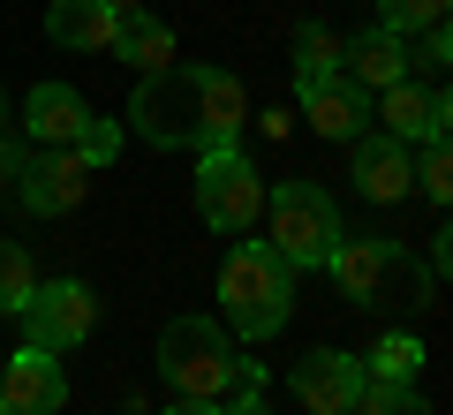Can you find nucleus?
Masks as SVG:
<instances>
[{
	"mask_svg": "<svg viewBox=\"0 0 453 415\" xmlns=\"http://www.w3.org/2000/svg\"><path fill=\"white\" fill-rule=\"evenodd\" d=\"M325 272H333V288L356 310H378V318H416V310L438 303L431 265H416L393 234H340Z\"/></svg>",
	"mask_w": 453,
	"mask_h": 415,
	"instance_id": "1",
	"label": "nucleus"
},
{
	"mask_svg": "<svg viewBox=\"0 0 453 415\" xmlns=\"http://www.w3.org/2000/svg\"><path fill=\"white\" fill-rule=\"evenodd\" d=\"M295 280L303 272L273 250V242H234L219 265V303H226V333L234 340H273L295 310Z\"/></svg>",
	"mask_w": 453,
	"mask_h": 415,
	"instance_id": "2",
	"label": "nucleus"
},
{
	"mask_svg": "<svg viewBox=\"0 0 453 415\" xmlns=\"http://www.w3.org/2000/svg\"><path fill=\"white\" fill-rule=\"evenodd\" d=\"M265 219H273V250L288 257L295 272L325 265L333 242H340V204H333V189H325V181H303V174L265 181Z\"/></svg>",
	"mask_w": 453,
	"mask_h": 415,
	"instance_id": "3",
	"label": "nucleus"
},
{
	"mask_svg": "<svg viewBox=\"0 0 453 415\" xmlns=\"http://www.w3.org/2000/svg\"><path fill=\"white\" fill-rule=\"evenodd\" d=\"M234 340H226V325L219 318H166V333H159V370H166V385L174 393H189V400H226L234 393Z\"/></svg>",
	"mask_w": 453,
	"mask_h": 415,
	"instance_id": "4",
	"label": "nucleus"
},
{
	"mask_svg": "<svg viewBox=\"0 0 453 415\" xmlns=\"http://www.w3.org/2000/svg\"><path fill=\"white\" fill-rule=\"evenodd\" d=\"M196 211L211 234H250L265 219V174L242 144H204L196 151Z\"/></svg>",
	"mask_w": 453,
	"mask_h": 415,
	"instance_id": "5",
	"label": "nucleus"
},
{
	"mask_svg": "<svg viewBox=\"0 0 453 415\" xmlns=\"http://www.w3.org/2000/svg\"><path fill=\"white\" fill-rule=\"evenodd\" d=\"M129 121L151 151H196L204 128H196V68H151L129 98Z\"/></svg>",
	"mask_w": 453,
	"mask_h": 415,
	"instance_id": "6",
	"label": "nucleus"
},
{
	"mask_svg": "<svg viewBox=\"0 0 453 415\" xmlns=\"http://www.w3.org/2000/svg\"><path fill=\"white\" fill-rule=\"evenodd\" d=\"M8 174L23 181L16 196H23V211H31V219H61V211H76L83 196H91V166H83L68 144H53V151H46V144H23Z\"/></svg>",
	"mask_w": 453,
	"mask_h": 415,
	"instance_id": "7",
	"label": "nucleus"
},
{
	"mask_svg": "<svg viewBox=\"0 0 453 415\" xmlns=\"http://www.w3.org/2000/svg\"><path fill=\"white\" fill-rule=\"evenodd\" d=\"M23 333H31V348H46V355L83 348V340L98 333V295L83 288V280H38L31 310H23Z\"/></svg>",
	"mask_w": 453,
	"mask_h": 415,
	"instance_id": "8",
	"label": "nucleus"
},
{
	"mask_svg": "<svg viewBox=\"0 0 453 415\" xmlns=\"http://www.w3.org/2000/svg\"><path fill=\"white\" fill-rule=\"evenodd\" d=\"M0 400H8L16 415H61L68 408V370L53 363L46 348L23 340L16 355H0Z\"/></svg>",
	"mask_w": 453,
	"mask_h": 415,
	"instance_id": "9",
	"label": "nucleus"
},
{
	"mask_svg": "<svg viewBox=\"0 0 453 415\" xmlns=\"http://www.w3.org/2000/svg\"><path fill=\"white\" fill-rule=\"evenodd\" d=\"M295 400H303L310 415H348L363 393V355H340V348H310L303 363L288 370Z\"/></svg>",
	"mask_w": 453,
	"mask_h": 415,
	"instance_id": "10",
	"label": "nucleus"
},
{
	"mask_svg": "<svg viewBox=\"0 0 453 415\" xmlns=\"http://www.w3.org/2000/svg\"><path fill=\"white\" fill-rule=\"evenodd\" d=\"M340 76L356 83V91H386V83H401L408 76V38L386 31V23L340 38Z\"/></svg>",
	"mask_w": 453,
	"mask_h": 415,
	"instance_id": "11",
	"label": "nucleus"
},
{
	"mask_svg": "<svg viewBox=\"0 0 453 415\" xmlns=\"http://www.w3.org/2000/svg\"><path fill=\"white\" fill-rule=\"evenodd\" d=\"M378 121H386V136H401V144H431V136H446L453 121V98L446 91H416V83H386L378 91Z\"/></svg>",
	"mask_w": 453,
	"mask_h": 415,
	"instance_id": "12",
	"label": "nucleus"
},
{
	"mask_svg": "<svg viewBox=\"0 0 453 415\" xmlns=\"http://www.w3.org/2000/svg\"><path fill=\"white\" fill-rule=\"evenodd\" d=\"M303 121L333 144H356L371 128V91H356L348 76H325V83H303Z\"/></svg>",
	"mask_w": 453,
	"mask_h": 415,
	"instance_id": "13",
	"label": "nucleus"
},
{
	"mask_svg": "<svg viewBox=\"0 0 453 415\" xmlns=\"http://www.w3.org/2000/svg\"><path fill=\"white\" fill-rule=\"evenodd\" d=\"M356 181H363V196L371 204H401L408 189H416V159H408V144L401 136H386V128H363L356 136Z\"/></svg>",
	"mask_w": 453,
	"mask_h": 415,
	"instance_id": "14",
	"label": "nucleus"
},
{
	"mask_svg": "<svg viewBox=\"0 0 453 415\" xmlns=\"http://www.w3.org/2000/svg\"><path fill=\"white\" fill-rule=\"evenodd\" d=\"M250 121V98H242V76H226V68H196V128H204V144H234ZM196 144V151H204Z\"/></svg>",
	"mask_w": 453,
	"mask_h": 415,
	"instance_id": "15",
	"label": "nucleus"
},
{
	"mask_svg": "<svg viewBox=\"0 0 453 415\" xmlns=\"http://www.w3.org/2000/svg\"><path fill=\"white\" fill-rule=\"evenodd\" d=\"M91 121V106H83V91H68V83H38L31 98H23V136L31 144H76V128Z\"/></svg>",
	"mask_w": 453,
	"mask_h": 415,
	"instance_id": "16",
	"label": "nucleus"
},
{
	"mask_svg": "<svg viewBox=\"0 0 453 415\" xmlns=\"http://www.w3.org/2000/svg\"><path fill=\"white\" fill-rule=\"evenodd\" d=\"M46 38L61 53H113V8L106 0H46Z\"/></svg>",
	"mask_w": 453,
	"mask_h": 415,
	"instance_id": "17",
	"label": "nucleus"
},
{
	"mask_svg": "<svg viewBox=\"0 0 453 415\" xmlns=\"http://www.w3.org/2000/svg\"><path fill=\"white\" fill-rule=\"evenodd\" d=\"M113 53L129 68H174V31H166L151 8H113Z\"/></svg>",
	"mask_w": 453,
	"mask_h": 415,
	"instance_id": "18",
	"label": "nucleus"
},
{
	"mask_svg": "<svg viewBox=\"0 0 453 415\" xmlns=\"http://www.w3.org/2000/svg\"><path fill=\"white\" fill-rule=\"evenodd\" d=\"M325 76H340V31L333 23H303L295 31V91L303 83H325Z\"/></svg>",
	"mask_w": 453,
	"mask_h": 415,
	"instance_id": "19",
	"label": "nucleus"
},
{
	"mask_svg": "<svg viewBox=\"0 0 453 415\" xmlns=\"http://www.w3.org/2000/svg\"><path fill=\"white\" fill-rule=\"evenodd\" d=\"M31 295H38L31 250H23V242H0V318H23V310H31Z\"/></svg>",
	"mask_w": 453,
	"mask_h": 415,
	"instance_id": "20",
	"label": "nucleus"
},
{
	"mask_svg": "<svg viewBox=\"0 0 453 415\" xmlns=\"http://www.w3.org/2000/svg\"><path fill=\"white\" fill-rule=\"evenodd\" d=\"M423 370V340L416 333H386L371 355H363V378H393V385H416Z\"/></svg>",
	"mask_w": 453,
	"mask_h": 415,
	"instance_id": "21",
	"label": "nucleus"
},
{
	"mask_svg": "<svg viewBox=\"0 0 453 415\" xmlns=\"http://www.w3.org/2000/svg\"><path fill=\"white\" fill-rule=\"evenodd\" d=\"M348 415H438L431 400L416 393V385H393V378H363V393H356V408Z\"/></svg>",
	"mask_w": 453,
	"mask_h": 415,
	"instance_id": "22",
	"label": "nucleus"
},
{
	"mask_svg": "<svg viewBox=\"0 0 453 415\" xmlns=\"http://www.w3.org/2000/svg\"><path fill=\"white\" fill-rule=\"evenodd\" d=\"M416 189L431 196V204H453V151H446V136L416 144Z\"/></svg>",
	"mask_w": 453,
	"mask_h": 415,
	"instance_id": "23",
	"label": "nucleus"
},
{
	"mask_svg": "<svg viewBox=\"0 0 453 415\" xmlns=\"http://www.w3.org/2000/svg\"><path fill=\"white\" fill-rule=\"evenodd\" d=\"M68 151H76V159L91 166V174H98V166H113V159H121V121H106V113H91V121L76 128V144H68Z\"/></svg>",
	"mask_w": 453,
	"mask_h": 415,
	"instance_id": "24",
	"label": "nucleus"
},
{
	"mask_svg": "<svg viewBox=\"0 0 453 415\" xmlns=\"http://www.w3.org/2000/svg\"><path fill=\"white\" fill-rule=\"evenodd\" d=\"M378 23L386 31H431V23H446V0H378Z\"/></svg>",
	"mask_w": 453,
	"mask_h": 415,
	"instance_id": "25",
	"label": "nucleus"
},
{
	"mask_svg": "<svg viewBox=\"0 0 453 415\" xmlns=\"http://www.w3.org/2000/svg\"><path fill=\"white\" fill-rule=\"evenodd\" d=\"M446 53H453L446 23H431V31H416V53H408V61H423V68H446Z\"/></svg>",
	"mask_w": 453,
	"mask_h": 415,
	"instance_id": "26",
	"label": "nucleus"
},
{
	"mask_svg": "<svg viewBox=\"0 0 453 415\" xmlns=\"http://www.w3.org/2000/svg\"><path fill=\"white\" fill-rule=\"evenodd\" d=\"M446 272H453V234L438 227V234H431V280H446Z\"/></svg>",
	"mask_w": 453,
	"mask_h": 415,
	"instance_id": "27",
	"label": "nucleus"
},
{
	"mask_svg": "<svg viewBox=\"0 0 453 415\" xmlns=\"http://www.w3.org/2000/svg\"><path fill=\"white\" fill-rule=\"evenodd\" d=\"M219 415H273V408H265V393H234V400H219Z\"/></svg>",
	"mask_w": 453,
	"mask_h": 415,
	"instance_id": "28",
	"label": "nucleus"
},
{
	"mask_svg": "<svg viewBox=\"0 0 453 415\" xmlns=\"http://www.w3.org/2000/svg\"><path fill=\"white\" fill-rule=\"evenodd\" d=\"M166 415H219V400H189V393H174V400H166Z\"/></svg>",
	"mask_w": 453,
	"mask_h": 415,
	"instance_id": "29",
	"label": "nucleus"
},
{
	"mask_svg": "<svg viewBox=\"0 0 453 415\" xmlns=\"http://www.w3.org/2000/svg\"><path fill=\"white\" fill-rule=\"evenodd\" d=\"M16 151H23V144H0V174H8V166H16Z\"/></svg>",
	"mask_w": 453,
	"mask_h": 415,
	"instance_id": "30",
	"label": "nucleus"
},
{
	"mask_svg": "<svg viewBox=\"0 0 453 415\" xmlns=\"http://www.w3.org/2000/svg\"><path fill=\"white\" fill-rule=\"evenodd\" d=\"M106 8H144V0H106Z\"/></svg>",
	"mask_w": 453,
	"mask_h": 415,
	"instance_id": "31",
	"label": "nucleus"
},
{
	"mask_svg": "<svg viewBox=\"0 0 453 415\" xmlns=\"http://www.w3.org/2000/svg\"><path fill=\"white\" fill-rule=\"evenodd\" d=\"M0 136H8V98H0Z\"/></svg>",
	"mask_w": 453,
	"mask_h": 415,
	"instance_id": "32",
	"label": "nucleus"
},
{
	"mask_svg": "<svg viewBox=\"0 0 453 415\" xmlns=\"http://www.w3.org/2000/svg\"><path fill=\"white\" fill-rule=\"evenodd\" d=\"M0 415H16V408H8V400H0Z\"/></svg>",
	"mask_w": 453,
	"mask_h": 415,
	"instance_id": "33",
	"label": "nucleus"
}]
</instances>
